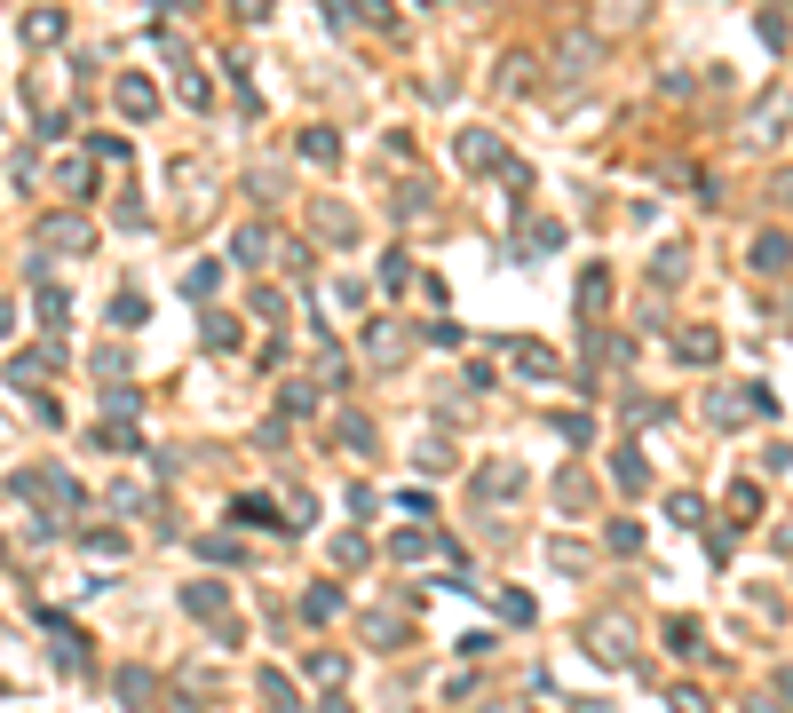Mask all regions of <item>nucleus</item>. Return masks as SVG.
Instances as JSON below:
<instances>
[{"label":"nucleus","instance_id":"1","mask_svg":"<svg viewBox=\"0 0 793 713\" xmlns=\"http://www.w3.org/2000/svg\"><path fill=\"white\" fill-rule=\"evenodd\" d=\"M191 611H199V618H215V626H223V587H191Z\"/></svg>","mask_w":793,"mask_h":713},{"label":"nucleus","instance_id":"2","mask_svg":"<svg viewBox=\"0 0 793 713\" xmlns=\"http://www.w3.org/2000/svg\"><path fill=\"white\" fill-rule=\"evenodd\" d=\"M119 103H127V111H135V119H143V111H151V103H159V96H151V88H143V80H127V88H119Z\"/></svg>","mask_w":793,"mask_h":713}]
</instances>
